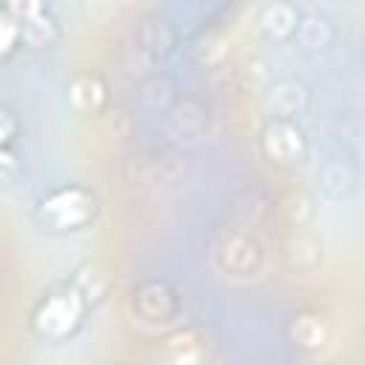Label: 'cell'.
<instances>
[{
  "mask_svg": "<svg viewBox=\"0 0 365 365\" xmlns=\"http://www.w3.org/2000/svg\"><path fill=\"white\" fill-rule=\"evenodd\" d=\"M94 217V197L77 185L60 188L43 200V220L54 228H77Z\"/></svg>",
  "mask_w": 365,
  "mask_h": 365,
  "instance_id": "cell-1",
  "label": "cell"
},
{
  "mask_svg": "<svg viewBox=\"0 0 365 365\" xmlns=\"http://www.w3.org/2000/svg\"><path fill=\"white\" fill-rule=\"evenodd\" d=\"M80 314H83V297H80L77 291L54 294V297H48V299L37 308L34 325H37V331L46 334V336H66L68 331L77 328Z\"/></svg>",
  "mask_w": 365,
  "mask_h": 365,
  "instance_id": "cell-2",
  "label": "cell"
},
{
  "mask_svg": "<svg viewBox=\"0 0 365 365\" xmlns=\"http://www.w3.org/2000/svg\"><path fill=\"white\" fill-rule=\"evenodd\" d=\"M262 151L277 160V163H294L302 157L305 151V140L302 131L288 123V120H274L265 131H262Z\"/></svg>",
  "mask_w": 365,
  "mask_h": 365,
  "instance_id": "cell-3",
  "label": "cell"
},
{
  "mask_svg": "<svg viewBox=\"0 0 365 365\" xmlns=\"http://www.w3.org/2000/svg\"><path fill=\"white\" fill-rule=\"evenodd\" d=\"M103 97H106L103 83H100L94 74H77V77L71 80V86H68V100H71V106H74L77 111H83V114L97 111V108L103 106Z\"/></svg>",
  "mask_w": 365,
  "mask_h": 365,
  "instance_id": "cell-4",
  "label": "cell"
},
{
  "mask_svg": "<svg viewBox=\"0 0 365 365\" xmlns=\"http://www.w3.org/2000/svg\"><path fill=\"white\" fill-rule=\"evenodd\" d=\"M259 29L268 37H288L297 29V11H294V6H288L282 0L265 6L262 14H259Z\"/></svg>",
  "mask_w": 365,
  "mask_h": 365,
  "instance_id": "cell-5",
  "label": "cell"
},
{
  "mask_svg": "<svg viewBox=\"0 0 365 365\" xmlns=\"http://www.w3.org/2000/svg\"><path fill=\"white\" fill-rule=\"evenodd\" d=\"M291 336L302 348H319V345H325L328 331H325V322L317 314H299L291 322Z\"/></svg>",
  "mask_w": 365,
  "mask_h": 365,
  "instance_id": "cell-6",
  "label": "cell"
},
{
  "mask_svg": "<svg viewBox=\"0 0 365 365\" xmlns=\"http://www.w3.org/2000/svg\"><path fill=\"white\" fill-rule=\"evenodd\" d=\"M20 37L26 43H31V46H48L54 40V23H51V17L43 11V14L20 23Z\"/></svg>",
  "mask_w": 365,
  "mask_h": 365,
  "instance_id": "cell-7",
  "label": "cell"
},
{
  "mask_svg": "<svg viewBox=\"0 0 365 365\" xmlns=\"http://www.w3.org/2000/svg\"><path fill=\"white\" fill-rule=\"evenodd\" d=\"M165 342H168V354H171L174 359H182V362H188V359H197V356L202 354L200 336H197L194 331H182V334H174V336H168Z\"/></svg>",
  "mask_w": 365,
  "mask_h": 365,
  "instance_id": "cell-8",
  "label": "cell"
},
{
  "mask_svg": "<svg viewBox=\"0 0 365 365\" xmlns=\"http://www.w3.org/2000/svg\"><path fill=\"white\" fill-rule=\"evenodd\" d=\"M11 134H14V120H11L9 111L0 108V177H6L9 168L14 165V157H11V151L6 148L9 140H11Z\"/></svg>",
  "mask_w": 365,
  "mask_h": 365,
  "instance_id": "cell-9",
  "label": "cell"
},
{
  "mask_svg": "<svg viewBox=\"0 0 365 365\" xmlns=\"http://www.w3.org/2000/svg\"><path fill=\"white\" fill-rule=\"evenodd\" d=\"M83 299L88 297V299H97L100 294H103V274L97 271V268H86L80 277H77V288H74Z\"/></svg>",
  "mask_w": 365,
  "mask_h": 365,
  "instance_id": "cell-10",
  "label": "cell"
},
{
  "mask_svg": "<svg viewBox=\"0 0 365 365\" xmlns=\"http://www.w3.org/2000/svg\"><path fill=\"white\" fill-rule=\"evenodd\" d=\"M6 6H9V14L17 23H26V20L46 11V0H6Z\"/></svg>",
  "mask_w": 365,
  "mask_h": 365,
  "instance_id": "cell-11",
  "label": "cell"
},
{
  "mask_svg": "<svg viewBox=\"0 0 365 365\" xmlns=\"http://www.w3.org/2000/svg\"><path fill=\"white\" fill-rule=\"evenodd\" d=\"M17 37H20V23L9 11H0V54L11 51V46L17 43Z\"/></svg>",
  "mask_w": 365,
  "mask_h": 365,
  "instance_id": "cell-12",
  "label": "cell"
}]
</instances>
